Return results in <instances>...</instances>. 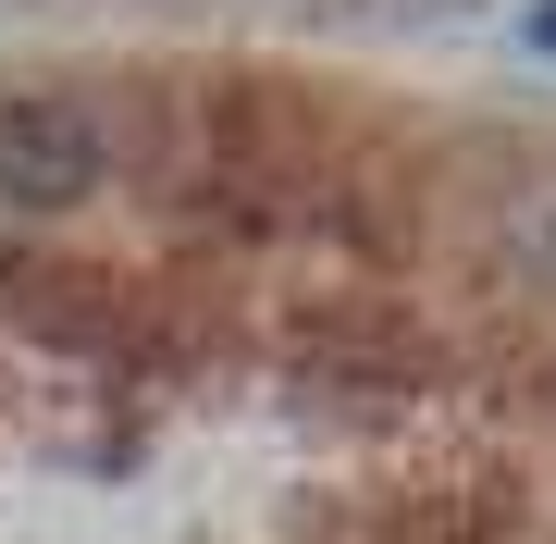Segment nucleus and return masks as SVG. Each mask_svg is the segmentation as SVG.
Segmentation results:
<instances>
[{"mask_svg":"<svg viewBox=\"0 0 556 544\" xmlns=\"http://www.w3.org/2000/svg\"><path fill=\"white\" fill-rule=\"evenodd\" d=\"M100 186V124L75 100H13L0 112V199L13 211H75Z\"/></svg>","mask_w":556,"mask_h":544,"instance_id":"nucleus-1","label":"nucleus"},{"mask_svg":"<svg viewBox=\"0 0 556 544\" xmlns=\"http://www.w3.org/2000/svg\"><path fill=\"white\" fill-rule=\"evenodd\" d=\"M532 38H544V50H556V0H544V13H532Z\"/></svg>","mask_w":556,"mask_h":544,"instance_id":"nucleus-2","label":"nucleus"}]
</instances>
